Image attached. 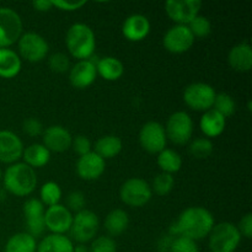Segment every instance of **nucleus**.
Masks as SVG:
<instances>
[{"mask_svg": "<svg viewBox=\"0 0 252 252\" xmlns=\"http://www.w3.org/2000/svg\"><path fill=\"white\" fill-rule=\"evenodd\" d=\"M32 6L36 11L38 12H47L49 10H52L53 4H52V0H37V1L32 2Z\"/></svg>", "mask_w": 252, "mask_h": 252, "instance_id": "c03bdc74", "label": "nucleus"}, {"mask_svg": "<svg viewBox=\"0 0 252 252\" xmlns=\"http://www.w3.org/2000/svg\"><path fill=\"white\" fill-rule=\"evenodd\" d=\"M36 252H74V244L68 236L49 234L37 244Z\"/></svg>", "mask_w": 252, "mask_h": 252, "instance_id": "bb28decb", "label": "nucleus"}, {"mask_svg": "<svg viewBox=\"0 0 252 252\" xmlns=\"http://www.w3.org/2000/svg\"><path fill=\"white\" fill-rule=\"evenodd\" d=\"M85 204H86V198L85 194L80 191H73L68 194L66 197V208L69 209L70 212H78L83 211L85 209Z\"/></svg>", "mask_w": 252, "mask_h": 252, "instance_id": "58836bf2", "label": "nucleus"}, {"mask_svg": "<svg viewBox=\"0 0 252 252\" xmlns=\"http://www.w3.org/2000/svg\"><path fill=\"white\" fill-rule=\"evenodd\" d=\"M149 19L142 14H133L125 20L122 25V33L128 41L140 42L150 32Z\"/></svg>", "mask_w": 252, "mask_h": 252, "instance_id": "aec40b11", "label": "nucleus"}, {"mask_svg": "<svg viewBox=\"0 0 252 252\" xmlns=\"http://www.w3.org/2000/svg\"><path fill=\"white\" fill-rule=\"evenodd\" d=\"M238 226L230 221L214 224L208 235V248L211 252H235L241 243Z\"/></svg>", "mask_w": 252, "mask_h": 252, "instance_id": "20e7f679", "label": "nucleus"}, {"mask_svg": "<svg viewBox=\"0 0 252 252\" xmlns=\"http://www.w3.org/2000/svg\"><path fill=\"white\" fill-rule=\"evenodd\" d=\"M214 150L213 142L208 138H196L189 145V153L196 159H207Z\"/></svg>", "mask_w": 252, "mask_h": 252, "instance_id": "2f4dec72", "label": "nucleus"}, {"mask_svg": "<svg viewBox=\"0 0 252 252\" xmlns=\"http://www.w3.org/2000/svg\"><path fill=\"white\" fill-rule=\"evenodd\" d=\"M42 142L51 153H64L71 148L73 135L63 126L53 125L43 130Z\"/></svg>", "mask_w": 252, "mask_h": 252, "instance_id": "dca6fc26", "label": "nucleus"}, {"mask_svg": "<svg viewBox=\"0 0 252 252\" xmlns=\"http://www.w3.org/2000/svg\"><path fill=\"white\" fill-rule=\"evenodd\" d=\"M22 159L26 165L32 169H39L46 166L51 160V152L41 143H33L25 148L22 153Z\"/></svg>", "mask_w": 252, "mask_h": 252, "instance_id": "393cba45", "label": "nucleus"}, {"mask_svg": "<svg viewBox=\"0 0 252 252\" xmlns=\"http://www.w3.org/2000/svg\"><path fill=\"white\" fill-rule=\"evenodd\" d=\"M106 170V161L95 152L79 157L76 161V174L81 180L95 181L103 175Z\"/></svg>", "mask_w": 252, "mask_h": 252, "instance_id": "6ab92c4d", "label": "nucleus"}, {"mask_svg": "<svg viewBox=\"0 0 252 252\" xmlns=\"http://www.w3.org/2000/svg\"><path fill=\"white\" fill-rule=\"evenodd\" d=\"M74 252H89V248L85 244H78L74 246Z\"/></svg>", "mask_w": 252, "mask_h": 252, "instance_id": "a18cd8bd", "label": "nucleus"}, {"mask_svg": "<svg viewBox=\"0 0 252 252\" xmlns=\"http://www.w3.org/2000/svg\"><path fill=\"white\" fill-rule=\"evenodd\" d=\"M97 78L96 63L91 59L78 61L69 69V81L78 90H84L95 83Z\"/></svg>", "mask_w": 252, "mask_h": 252, "instance_id": "a211bd4d", "label": "nucleus"}, {"mask_svg": "<svg viewBox=\"0 0 252 252\" xmlns=\"http://www.w3.org/2000/svg\"><path fill=\"white\" fill-rule=\"evenodd\" d=\"M217 93L212 85L207 83H192L184 90V102L193 111H206L213 108Z\"/></svg>", "mask_w": 252, "mask_h": 252, "instance_id": "6e6552de", "label": "nucleus"}, {"mask_svg": "<svg viewBox=\"0 0 252 252\" xmlns=\"http://www.w3.org/2000/svg\"><path fill=\"white\" fill-rule=\"evenodd\" d=\"M2 180V171H1V169H0V181H1Z\"/></svg>", "mask_w": 252, "mask_h": 252, "instance_id": "49530a36", "label": "nucleus"}, {"mask_svg": "<svg viewBox=\"0 0 252 252\" xmlns=\"http://www.w3.org/2000/svg\"><path fill=\"white\" fill-rule=\"evenodd\" d=\"M97 75L107 81H116L125 74V65L118 58L112 56L103 57L96 62Z\"/></svg>", "mask_w": 252, "mask_h": 252, "instance_id": "b1692460", "label": "nucleus"}, {"mask_svg": "<svg viewBox=\"0 0 252 252\" xmlns=\"http://www.w3.org/2000/svg\"><path fill=\"white\" fill-rule=\"evenodd\" d=\"M167 140L176 145H185L191 142L193 135V121L185 111H176L167 118L165 126Z\"/></svg>", "mask_w": 252, "mask_h": 252, "instance_id": "423d86ee", "label": "nucleus"}, {"mask_svg": "<svg viewBox=\"0 0 252 252\" xmlns=\"http://www.w3.org/2000/svg\"><path fill=\"white\" fill-rule=\"evenodd\" d=\"M169 252H199L197 241L186 236H175L170 245Z\"/></svg>", "mask_w": 252, "mask_h": 252, "instance_id": "e433bc0d", "label": "nucleus"}, {"mask_svg": "<svg viewBox=\"0 0 252 252\" xmlns=\"http://www.w3.org/2000/svg\"><path fill=\"white\" fill-rule=\"evenodd\" d=\"M36 238L29 233H16L10 236L5 244L4 252H36Z\"/></svg>", "mask_w": 252, "mask_h": 252, "instance_id": "c756f323", "label": "nucleus"}, {"mask_svg": "<svg viewBox=\"0 0 252 252\" xmlns=\"http://www.w3.org/2000/svg\"><path fill=\"white\" fill-rule=\"evenodd\" d=\"M21 68V58L14 49L0 48V78H15L16 75H19Z\"/></svg>", "mask_w": 252, "mask_h": 252, "instance_id": "5701e85b", "label": "nucleus"}, {"mask_svg": "<svg viewBox=\"0 0 252 252\" xmlns=\"http://www.w3.org/2000/svg\"><path fill=\"white\" fill-rule=\"evenodd\" d=\"M65 44L73 58L78 61L93 58L96 48L95 32L89 25L76 22L66 31Z\"/></svg>", "mask_w": 252, "mask_h": 252, "instance_id": "7ed1b4c3", "label": "nucleus"}, {"mask_svg": "<svg viewBox=\"0 0 252 252\" xmlns=\"http://www.w3.org/2000/svg\"><path fill=\"white\" fill-rule=\"evenodd\" d=\"M213 110L220 113L223 117L228 118L233 116L236 111V102L233 98V96L226 93L217 94L216 100L213 103Z\"/></svg>", "mask_w": 252, "mask_h": 252, "instance_id": "473e14b6", "label": "nucleus"}, {"mask_svg": "<svg viewBox=\"0 0 252 252\" xmlns=\"http://www.w3.org/2000/svg\"><path fill=\"white\" fill-rule=\"evenodd\" d=\"M167 138L165 128L157 121L144 123L139 130V144L149 154H159L166 148Z\"/></svg>", "mask_w": 252, "mask_h": 252, "instance_id": "9b49d317", "label": "nucleus"}, {"mask_svg": "<svg viewBox=\"0 0 252 252\" xmlns=\"http://www.w3.org/2000/svg\"><path fill=\"white\" fill-rule=\"evenodd\" d=\"M53 7H57L63 11H76L85 6L86 1H65V0H52Z\"/></svg>", "mask_w": 252, "mask_h": 252, "instance_id": "37998d69", "label": "nucleus"}, {"mask_svg": "<svg viewBox=\"0 0 252 252\" xmlns=\"http://www.w3.org/2000/svg\"><path fill=\"white\" fill-rule=\"evenodd\" d=\"M202 7L199 0H169L165 2V11L167 17L176 25H189Z\"/></svg>", "mask_w": 252, "mask_h": 252, "instance_id": "ddd939ff", "label": "nucleus"}, {"mask_svg": "<svg viewBox=\"0 0 252 252\" xmlns=\"http://www.w3.org/2000/svg\"><path fill=\"white\" fill-rule=\"evenodd\" d=\"M238 230L241 238L251 239L252 238V213H246L240 219L238 225Z\"/></svg>", "mask_w": 252, "mask_h": 252, "instance_id": "79ce46f5", "label": "nucleus"}, {"mask_svg": "<svg viewBox=\"0 0 252 252\" xmlns=\"http://www.w3.org/2000/svg\"><path fill=\"white\" fill-rule=\"evenodd\" d=\"M71 148H73V150L79 155V157H83V155L93 152V150H91L93 149L91 140L89 139V137H86V135H83V134H79L76 135V137H73Z\"/></svg>", "mask_w": 252, "mask_h": 252, "instance_id": "ea45409f", "label": "nucleus"}, {"mask_svg": "<svg viewBox=\"0 0 252 252\" xmlns=\"http://www.w3.org/2000/svg\"><path fill=\"white\" fill-rule=\"evenodd\" d=\"M73 223V213L63 204L47 207L44 212V225L51 234L65 235L70 230Z\"/></svg>", "mask_w": 252, "mask_h": 252, "instance_id": "4468645a", "label": "nucleus"}, {"mask_svg": "<svg viewBox=\"0 0 252 252\" xmlns=\"http://www.w3.org/2000/svg\"><path fill=\"white\" fill-rule=\"evenodd\" d=\"M20 58L30 62L38 63L47 57L49 52V44L43 36L36 32H26L22 33L17 41Z\"/></svg>", "mask_w": 252, "mask_h": 252, "instance_id": "9d476101", "label": "nucleus"}, {"mask_svg": "<svg viewBox=\"0 0 252 252\" xmlns=\"http://www.w3.org/2000/svg\"><path fill=\"white\" fill-rule=\"evenodd\" d=\"M1 181L5 191L16 197H26L36 189L37 175L25 162H15L2 172Z\"/></svg>", "mask_w": 252, "mask_h": 252, "instance_id": "f03ea898", "label": "nucleus"}, {"mask_svg": "<svg viewBox=\"0 0 252 252\" xmlns=\"http://www.w3.org/2000/svg\"><path fill=\"white\" fill-rule=\"evenodd\" d=\"M187 27L189 29L191 33L193 34V37H198V38H206L211 34L212 32V22L211 20L207 16L203 15H197L189 25Z\"/></svg>", "mask_w": 252, "mask_h": 252, "instance_id": "f704fd0d", "label": "nucleus"}, {"mask_svg": "<svg viewBox=\"0 0 252 252\" xmlns=\"http://www.w3.org/2000/svg\"><path fill=\"white\" fill-rule=\"evenodd\" d=\"M128 226H129V216L125 209H113L106 216L105 229L111 238L122 235Z\"/></svg>", "mask_w": 252, "mask_h": 252, "instance_id": "cd10ccee", "label": "nucleus"}, {"mask_svg": "<svg viewBox=\"0 0 252 252\" xmlns=\"http://www.w3.org/2000/svg\"><path fill=\"white\" fill-rule=\"evenodd\" d=\"M62 199V189L57 182L48 181L42 185L39 189V201L43 206L51 207L59 204Z\"/></svg>", "mask_w": 252, "mask_h": 252, "instance_id": "7c9ffc66", "label": "nucleus"}, {"mask_svg": "<svg viewBox=\"0 0 252 252\" xmlns=\"http://www.w3.org/2000/svg\"><path fill=\"white\" fill-rule=\"evenodd\" d=\"M48 65L54 73L63 74L65 71H69V69H70V61H69L68 56L58 52V53H54L49 57Z\"/></svg>", "mask_w": 252, "mask_h": 252, "instance_id": "4c0bfd02", "label": "nucleus"}, {"mask_svg": "<svg viewBox=\"0 0 252 252\" xmlns=\"http://www.w3.org/2000/svg\"><path fill=\"white\" fill-rule=\"evenodd\" d=\"M24 149V143L16 133L7 129L0 130V162L9 165L19 162Z\"/></svg>", "mask_w": 252, "mask_h": 252, "instance_id": "f3484780", "label": "nucleus"}, {"mask_svg": "<svg viewBox=\"0 0 252 252\" xmlns=\"http://www.w3.org/2000/svg\"><path fill=\"white\" fill-rule=\"evenodd\" d=\"M228 63L239 73H248L252 68V47L248 42H241L231 47L228 53Z\"/></svg>", "mask_w": 252, "mask_h": 252, "instance_id": "412c9836", "label": "nucleus"}, {"mask_svg": "<svg viewBox=\"0 0 252 252\" xmlns=\"http://www.w3.org/2000/svg\"><path fill=\"white\" fill-rule=\"evenodd\" d=\"M22 212L27 226V233L33 238L43 235L46 231V225H44L46 207L43 206V203L37 198H30L24 203Z\"/></svg>", "mask_w": 252, "mask_h": 252, "instance_id": "2eb2a0df", "label": "nucleus"}, {"mask_svg": "<svg viewBox=\"0 0 252 252\" xmlns=\"http://www.w3.org/2000/svg\"><path fill=\"white\" fill-rule=\"evenodd\" d=\"M100 226L97 214L90 209H83L73 216L70 235L78 244H86L95 239Z\"/></svg>", "mask_w": 252, "mask_h": 252, "instance_id": "0eeeda50", "label": "nucleus"}, {"mask_svg": "<svg viewBox=\"0 0 252 252\" xmlns=\"http://www.w3.org/2000/svg\"><path fill=\"white\" fill-rule=\"evenodd\" d=\"M175 179L172 175L160 172L159 175L154 177L152 184V191L155 192L158 196H166L174 189Z\"/></svg>", "mask_w": 252, "mask_h": 252, "instance_id": "72a5a7b5", "label": "nucleus"}, {"mask_svg": "<svg viewBox=\"0 0 252 252\" xmlns=\"http://www.w3.org/2000/svg\"><path fill=\"white\" fill-rule=\"evenodd\" d=\"M21 16L14 9L0 6V48H10L22 34Z\"/></svg>", "mask_w": 252, "mask_h": 252, "instance_id": "1a4fd4ad", "label": "nucleus"}, {"mask_svg": "<svg viewBox=\"0 0 252 252\" xmlns=\"http://www.w3.org/2000/svg\"><path fill=\"white\" fill-rule=\"evenodd\" d=\"M89 252H117V244L111 236H98L91 241Z\"/></svg>", "mask_w": 252, "mask_h": 252, "instance_id": "c9c22d12", "label": "nucleus"}, {"mask_svg": "<svg viewBox=\"0 0 252 252\" xmlns=\"http://www.w3.org/2000/svg\"><path fill=\"white\" fill-rule=\"evenodd\" d=\"M153 191L150 185L140 177L126 180L120 189V198L126 206L133 208L144 207L152 199Z\"/></svg>", "mask_w": 252, "mask_h": 252, "instance_id": "39448f33", "label": "nucleus"}, {"mask_svg": "<svg viewBox=\"0 0 252 252\" xmlns=\"http://www.w3.org/2000/svg\"><path fill=\"white\" fill-rule=\"evenodd\" d=\"M22 130L25 134L30 135V137H38V135H42L44 128L41 121L34 117H30L26 118L22 123Z\"/></svg>", "mask_w": 252, "mask_h": 252, "instance_id": "a19ab883", "label": "nucleus"}, {"mask_svg": "<svg viewBox=\"0 0 252 252\" xmlns=\"http://www.w3.org/2000/svg\"><path fill=\"white\" fill-rule=\"evenodd\" d=\"M225 126L226 118L223 117L220 113H218L213 108L203 112L201 120H199V128L208 139L219 137L225 130Z\"/></svg>", "mask_w": 252, "mask_h": 252, "instance_id": "4be33fe9", "label": "nucleus"}, {"mask_svg": "<svg viewBox=\"0 0 252 252\" xmlns=\"http://www.w3.org/2000/svg\"><path fill=\"white\" fill-rule=\"evenodd\" d=\"M216 220L211 211L203 207H189L181 212L170 228L171 236H186L194 241L208 238Z\"/></svg>", "mask_w": 252, "mask_h": 252, "instance_id": "f257e3e1", "label": "nucleus"}, {"mask_svg": "<svg viewBox=\"0 0 252 252\" xmlns=\"http://www.w3.org/2000/svg\"><path fill=\"white\" fill-rule=\"evenodd\" d=\"M94 152L98 155V157L102 158L103 160L107 159H113V158L117 157L123 149V143L122 139L117 135L108 134L103 135V137L98 138L95 143V148H94Z\"/></svg>", "mask_w": 252, "mask_h": 252, "instance_id": "a878e982", "label": "nucleus"}, {"mask_svg": "<svg viewBox=\"0 0 252 252\" xmlns=\"http://www.w3.org/2000/svg\"><path fill=\"white\" fill-rule=\"evenodd\" d=\"M194 43V37L186 25H174L164 34L162 44L165 49L172 54H182L189 52Z\"/></svg>", "mask_w": 252, "mask_h": 252, "instance_id": "f8f14e48", "label": "nucleus"}, {"mask_svg": "<svg viewBox=\"0 0 252 252\" xmlns=\"http://www.w3.org/2000/svg\"><path fill=\"white\" fill-rule=\"evenodd\" d=\"M158 166L160 167L161 172H165V174L174 175L176 172H179L181 170L182 164V158L176 150L170 149V148H165L164 150L158 154L157 158Z\"/></svg>", "mask_w": 252, "mask_h": 252, "instance_id": "c85d7f7f", "label": "nucleus"}]
</instances>
